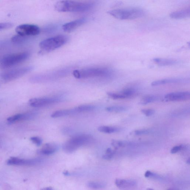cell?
Segmentation results:
<instances>
[{
	"label": "cell",
	"instance_id": "obj_1",
	"mask_svg": "<svg viewBox=\"0 0 190 190\" xmlns=\"http://www.w3.org/2000/svg\"><path fill=\"white\" fill-rule=\"evenodd\" d=\"M95 7L93 3L70 1L58 2L55 9L59 12H84L91 10Z\"/></svg>",
	"mask_w": 190,
	"mask_h": 190
},
{
	"label": "cell",
	"instance_id": "obj_2",
	"mask_svg": "<svg viewBox=\"0 0 190 190\" xmlns=\"http://www.w3.org/2000/svg\"><path fill=\"white\" fill-rule=\"evenodd\" d=\"M73 74L78 79L94 77H106L111 76L113 71L104 67H91L74 71Z\"/></svg>",
	"mask_w": 190,
	"mask_h": 190
},
{
	"label": "cell",
	"instance_id": "obj_3",
	"mask_svg": "<svg viewBox=\"0 0 190 190\" xmlns=\"http://www.w3.org/2000/svg\"><path fill=\"white\" fill-rule=\"evenodd\" d=\"M107 13L117 19L126 20L141 18L145 15L146 12L139 8H130L110 11Z\"/></svg>",
	"mask_w": 190,
	"mask_h": 190
},
{
	"label": "cell",
	"instance_id": "obj_4",
	"mask_svg": "<svg viewBox=\"0 0 190 190\" xmlns=\"http://www.w3.org/2000/svg\"><path fill=\"white\" fill-rule=\"evenodd\" d=\"M92 140V137L89 135H78L64 143L62 145V149L66 153H72L82 146L89 143Z\"/></svg>",
	"mask_w": 190,
	"mask_h": 190
},
{
	"label": "cell",
	"instance_id": "obj_5",
	"mask_svg": "<svg viewBox=\"0 0 190 190\" xmlns=\"http://www.w3.org/2000/svg\"><path fill=\"white\" fill-rule=\"evenodd\" d=\"M29 57L26 52L5 55L0 58V68H10L26 61Z\"/></svg>",
	"mask_w": 190,
	"mask_h": 190
},
{
	"label": "cell",
	"instance_id": "obj_6",
	"mask_svg": "<svg viewBox=\"0 0 190 190\" xmlns=\"http://www.w3.org/2000/svg\"><path fill=\"white\" fill-rule=\"evenodd\" d=\"M68 40L69 38L66 35H56L42 41L39 45L42 51L50 52L63 46Z\"/></svg>",
	"mask_w": 190,
	"mask_h": 190
},
{
	"label": "cell",
	"instance_id": "obj_7",
	"mask_svg": "<svg viewBox=\"0 0 190 190\" xmlns=\"http://www.w3.org/2000/svg\"><path fill=\"white\" fill-rule=\"evenodd\" d=\"M70 71V69L63 68L50 73L34 75L29 78V81L33 83L46 82L66 76Z\"/></svg>",
	"mask_w": 190,
	"mask_h": 190
},
{
	"label": "cell",
	"instance_id": "obj_8",
	"mask_svg": "<svg viewBox=\"0 0 190 190\" xmlns=\"http://www.w3.org/2000/svg\"><path fill=\"white\" fill-rule=\"evenodd\" d=\"M33 69L32 66H26L13 69L2 74L1 77L3 80L8 82L19 78Z\"/></svg>",
	"mask_w": 190,
	"mask_h": 190
},
{
	"label": "cell",
	"instance_id": "obj_9",
	"mask_svg": "<svg viewBox=\"0 0 190 190\" xmlns=\"http://www.w3.org/2000/svg\"><path fill=\"white\" fill-rule=\"evenodd\" d=\"M15 31L18 35L26 37L38 35L40 33L41 29L36 25L24 24L17 26Z\"/></svg>",
	"mask_w": 190,
	"mask_h": 190
},
{
	"label": "cell",
	"instance_id": "obj_10",
	"mask_svg": "<svg viewBox=\"0 0 190 190\" xmlns=\"http://www.w3.org/2000/svg\"><path fill=\"white\" fill-rule=\"evenodd\" d=\"M61 99L59 97H45L41 98H34L29 100V103L31 106L34 107H41L59 103Z\"/></svg>",
	"mask_w": 190,
	"mask_h": 190
},
{
	"label": "cell",
	"instance_id": "obj_11",
	"mask_svg": "<svg viewBox=\"0 0 190 190\" xmlns=\"http://www.w3.org/2000/svg\"><path fill=\"white\" fill-rule=\"evenodd\" d=\"M41 161L39 158L25 159L16 157H12L7 161V164L10 165L33 166L39 164Z\"/></svg>",
	"mask_w": 190,
	"mask_h": 190
},
{
	"label": "cell",
	"instance_id": "obj_12",
	"mask_svg": "<svg viewBox=\"0 0 190 190\" xmlns=\"http://www.w3.org/2000/svg\"><path fill=\"white\" fill-rule=\"evenodd\" d=\"M164 98L169 101H185L190 99V93L188 92H172L166 95Z\"/></svg>",
	"mask_w": 190,
	"mask_h": 190
},
{
	"label": "cell",
	"instance_id": "obj_13",
	"mask_svg": "<svg viewBox=\"0 0 190 190\" xmlns=\"http://www.w3.org/2000/svg\"><path fill=\"white\" fill-rule=\"evenodd\" d=\"M87 19L85 18H82L73 20L63 25L62 28L64 32H70L74 30L77 28L85 23Z\"/></svg>",
	"mask_w": 190,
	"mask_h": 190
},
{
	"label": "cell",
	"instance_id": "obj_14",
	"mask_svg": "<svg viewBox=\"0 0 190 190\" xmlns=\"http://www.w3.org/2000/svg\"><path fill=\"white\" fill-rule=\"evenodd\" d=\"M59 149L58 146L53 143L45 144L40 150L38 151V153L44 155H49L56 153Z\"/></svg>",
	"mask_w": 190,
	"mask_h": 190
},
{
	"label": "cell",
	"instance_id": "obj_15",
	"mask_svg": "<svg viewBox=\"0 0 190 190\" xmlns=\"http://www.w3.org/2000/svg\"><path fill=\"white\" fill-rule=\"evenodd\" d=\"M115 184L118 188L122 189L134 187L136 185V182L134 180L120 179H116Z\"/></svg>",
	"mask_w": 190,
	"mask_h": 190
},
{
	"label": "cell",
	"instance_id": "obj_16",
	"mask_svg": "<svg viewBox=\"0 0 190 190\" xmlns=\"http://www.w3.org/2000/svg\"><path fill=\"white\" fill-rule=\"evenodd\" d=\"M190 15V8L172 12L170 14L171 18L175 19H180L189 17Z\"/></svg>",
	"mask_w": 190,
	"mask_h": 190
},
{
	"label": "cell",
	"instance_id": "obj_17",
	"mask_svg": "<svg viewBox=\"0 0 190 190\" xmlns=\"http://www.w3.org/2000/svg\"><path fill=\"white\" fill-rule=\"evenodd\" d=\"M153 62L161 66H166L175 65L178 63V61L176 59H161V58H155L153 59Z\"/></svg>",
	"mask_w": 190,
	"mask_h": 190
},
{
	"label": "cell",
	"instance_id": "obj_18",
	"mask_svg": "<svg viewBox=\"0 0 190 190\" xmlns=\"http://www.w3.org/2000/svg\"><path fill=\"white\" fill-rule=\"evenodd\" d=\"M184 81V80L180 79V78L164 79L153 81L151 85L152 86L162 85L170 84V83H181Z\"/></svg>",
	"mask_w": 190,
	"mask_h": 190
},
{
	"label": "cell",
	"instance_id": "obj_19",
	"mask_svg": "<svg viewBox=\"0 0 190 190\" xmlns=\"http://www.w3.org/2000/svg\"><path fill=\"white\" fill-rule=\"evenodd\" d=\"M77 113L75 108L71 109L60 110L55 111L52 114L51 117L52 118H58L64 117Z\"/></svg>",
	"mask_w": 190,
	"mask_h": 190
},
{
	"label": "cell",
	"instance_id": "obj_20",
	"mask_svg": "<svg viewBox=\"0 0 190 190\" xmlns=\"http://www.w3.org/2000/svg\"><path fill=\"white\" fill-rule=\"evenodd\" d=\"M29 119V115L28 113L24 114H17L9 117L7 119L9 123H12L22 120H28Z\"/></svg>",
	"mask_w": 190,
	"mask_h": 190
},
{
	"label": "cell",
	"instance_id": "obj_21",
	"mask_svg": "<svg viewBox=\"0 0 190 190\" xmlns=\"http://www.w3.org/2000/svg\"><path fill=\"white\" fill-rule=\"evenodd\" d=\"M98 130L99 131L102 133L110 134L118 131L119 129L115 127L102 126L99 127Z\"/></svg>",
	"mask_w": 190,
	"mask_h": 190
},
{
	"label": "cell",
	"instance_id": "obj_22",
	"mask_svg": "<svg viewBox=\"0 0 190 190\" xmlns=\"http://www.w3.org/2000/svg\"><path fill=\"white\" fill-rule=\"evenodd\" d=\"M75 108L77 113H78L93 110L95 109V107L92 105H84L78 106Z\"/></svg>",
	"mask_w": 190,
	"mask_h": 190
},
{
	"label": "cell",
	"instance_id": "obj_23",
	"mask_svg": "<svg viewBox=\"0 0 190 190\" xmlns=\"http://www.w3.org/2000/svg\"><path fill=\"white\" fill-rule=\"evenodd\" d=\"M87 186L91 189H98L104 188L105 184L101 182H89L87 183Z\"/></svg>",
	"mask_w": 190,
	"mask_h": 190
},
{
	"label": "cell",
	"instance_id": "obj_24",
	"mask_svg": "<svg viewBox=\"0 0 190 190\" xmlns=\"http://www.w3.org/2000/svg\"><path fill=\"white\" fill-rule=\"evenodd\" d=\"M106 110L109 112L120 113L126 111L127 108L124 106H113L107 107Z\"/></svg>",
	"mask_w": 190,
	"mask_h": 190
},
{
	"label": "cell",
	"instance_id": "obj_25",
	"mask_svg": "<svg viewBox=\"0 0 190 190\" xmlns=\"http://www.w3.org/2000/svg\"><path fill=\"white\" fill-rule=\"evenodd\" d=\"M157 100V97L154 96H149L143 98L140 104L141 105H146L147 104L152 103Z\"/></svg>",
	"mask_w": 190,
	"mask_h": 190
},
{
	"label": "cell",
	"instance_id": "obj_26",
	"mask_svg": "<svg viewBox=\"0 0 190 190\" xmlns=\"http://www.w3.org/2000/svg\"><path fill=\"white\" fill-rule=\"evenodd\" d=\"M109 96L111 98L113 99H125L126 97L121 94H117L113 93V92H109L107 93Z\"/></svg>",
	"mask_w": 190,
	"mask_h": 190
},
{
	"label": "cell",
	"instance_id": "obj_27",
	"mask_svg": "<svg viewBox=\"0 0 190 190\" xmlns=\"http://www.w3.org/2000/svg\"><path fill=\"white\" fill-rule=\"evenodd\" d=\"M126 142L123 141L113 140L111 142V145L116 149L120 148V147L125 146L126 144Z\"/></svg>",
	"mask_w": 190,
	"mask_h": 190
},
{
	"label": "cell",
	"instance_id": "obj_28",
	"mask_svg": "<svg viewBox=\"0 0 190 190\" xmlns=\"http://www.w3.org/2000/svg\"><path fill=\"white\" fill-rule=\"evenodd\" d=\"M135 93L134 89H128L122 91L121 92L122 95L125 96L127 98L131 96Z\"/></svg>",
	"mask_w": 190,
	"mask_h": 190
},
{
	"label": "cell",
	"instance_id": "obj_29",
	"mask_svg": "<svg viewBox=\"0 0 190 190\" xmlns=\"http://www.w3.org/2000/svg\"><path fill=\"white\" fill-rule=\"evenodd\" d=\"M13 23H0V31L13 27Z\"/></svg>",
	"mask_w": 190,
	"mask_h": 190
},
{
	"label": "cell",
	"instance_id": "obj_30",
	"mask_svg": "<svg viewBox=\"0 0 190 190\" xmlns=\"http://www.w3.org/2000/svg\"><path fill=\"white\" fill-rule=\"evenodd\" d=\"M31 140L38 146H40L42 143V139L38 137H33L31 138Z\"/></svg>",
	"mask_w": 190,
	"mask_h": 190
},
{
	"label": "cell",
	"instance_id": "obj_31",
	"mask_svg": "<svg viewBox=\"0 0 190 190\" xmlns=\"http://www.w3.org/2000/svg\"><path fill=\"white\" fill-rule=\"evenodd\" d=\"M141 112L147 117L153 115L155 113L154 110L152 109H142Z\"/></svg>",
	"mask_w": 190,
	"mask_h": 190
},
{
	"label": "cell",
	"instance_id": "obj_32",
	"mask_svg": "<svg viewBox=\"0 0 190 190\" xmlns=\"http://www.w3.org/2000/svg\"><path fill=\"white\" fill-rule=\"evenodd\" d=\"M150 133L149 130L143 129L137 130L134 132V134L136 135H142L149 134Z\"/></svg>",
	"mask_w": 190,
	"mask_h": 190
},
{
	"label": "cell",
	"instance_id": "obj_33",
	"mask_svg": "<svg viewBox=\"0 0 190 190\" xmlns=\"http://www.w3.org/2000/svg\"><path fill=\"white\" fill-rule=\"evenodd\" d=\"M26 37H23V36L20 35H16L14 36L12 39V41L14 42H20L23 41L24 40Z\"/></svg>",
	"mask_w": 190,
	"mask_h": 190
},
{
	"label": "cell",
	"instance_id": "obj_34",
	"mask_svg": "<svg viewBox=\"0 0 190 190\" xmlns=\"http://www.w3.org/2000/svg\"><path fill=\"white\" fill-rule=\"evenodd\" d=\"M183 145H180L179 146H176L173 148L171 150V153L172 154H175L177 153V152L180 151L182 149Z\"/></svg>",
	"mask_w": 190,
	"mask_h": 190
},
{
	"label": "cell",
	"instance_id": "obj_35",
	"mask_svg": "<svg viewBox=\"0 0 190 190\" xmlns=\"http://www.w3.org/2000/svg\"><path fill=\"white\" fill-rule=\"evenodd\" d=\"M56 29V27L54 26H47L46 28H45L44 29V30L45 32H50L53 31L55 30Z\"/></svg>",
	"mask_w": 190,
	"mask_h": 190
},
{
	"label": "cell",
	"instance_id": "obj_36",
	"mask_svg": "<svg viewBox=\"0 0 190 190\" xmlns=\"http://www.w3.org/2000/svg\"><path fill=\"white\" fill-rule=\"evenodd\" d=\"M114 155L110 154L105 153V154L103 155V159L106 160H110L112 159Z\"/></svg>",
	"mask_w": 190,
	"mask_h": 190
},
{
	"label": "cell",
	"instance_id": "obj_37",
	"mask_svg": "<svg viewBox=\"0 0 190 190\" xmlns=\"http://www.w3.org/2000/svg\"><path fill=\"white\" fill-rule=\"evenodd\" d=\"M155 174L150 171H147L144 174V176L146 177H149L155 176Z\"/></svg>",
	"mask_w": 190,
	"mask_h": 190
},
{
	"label": "cell",
	"instance_id": "obj_38",
	"mask_svg": "<svg viewBox=\"0 0 190 190\" xmlns=\"http://www.w3.org/2000/svg\"><path fill=\"white\" fill-rule=\"evenodd\" d=\"M115 152L114 150H113L110 148H109L107 149L106 150V153L110 154H112L114 155L115 154Z\"/></svg>",
	"mask_w": 190,
	"mask_h": 190
},
{
	"label": "cell",
	"instance_id": "obj_39",
	"mask_svg": "<svg viewBox=\"0 0 190 190\" xmlns=\"http://www.w3.org/2000/svg\"><path fill=\"white\" fill-rule=\"evenodd\" d=\"M40 190H54L53 188L51 187H46L42 188Z\"/></svg>",
	"mask_w": 190,
	"mask_h": 190
},
{
	"label": "cell",
	"instance_id": "obj_40",
	"mask_svg": "<svg viewBox=\"0 0 190 190\" xmlns=\"http://www.w3.org/2000/svg\"><path fill=\"white\" fill-rule=\"evenodd\" d=\"M63 173L64 175H65V176H68L69 175V174H69V173L68 171L67 170L64 171Z\"/></svg>",
	"mask_w": 190,
	"mask_h": 190
},
{
	"label": "cell",
	"instance_id": "obj_41",
	"mask_svg": "<svg viewBox=\"0 0 190 190\" xmlns=\"http://www.w3.org/2000/svg\"><path fill=\"white\" fill-rule=\"evenodd\" d=\"M190 158H188V159L187 161H186V163L188 164H190Z\"/></svg>",
	"mask_w": 190,
	"mask_h": 190
},
{
	"label": "cell",
	"instance_id": "obj_42",
	"mask_svg": "<svg viewBox=\"0 0 190 190\" xmlns=\"http://www.w3.org/2000/svg\"><path fill=\"white\" fill-rule=\"evenodd\" d=\"M147 190H153V189H151V188H148Z\"/></svg>",
	"mask_w": 190,
	"mask_h": 190
},
{
	"label": "cell",
	"instance_id": "obj_43",
	"mask_svg": "<svg viewBox=\"0 0 190 190\" xmlns=\"http://www.w3.org/2000/svg\"></svg>",
	"mask_w": 190,
	"mask_h": 190
}]
</instances>
